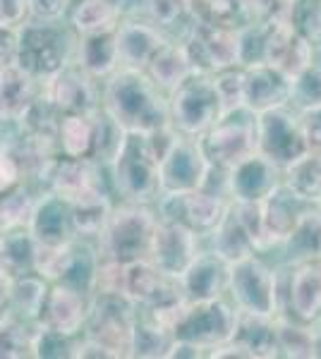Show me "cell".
Here are the masks:
<instances>
[{
  "mask_svg": "<svg viewBox=\"0 0 321 359\" xmlns=\"http://www.w3.org/2000/svg\"><path fill=\"white\" fill-rule=\"evenodd\" d=\"M103 113L122 132H151L168 125V103L144 69L118 67L103 91Z\"/></svg>",
  "mask_w": 321,
  "mask_h": 359,
  "instance_id": "cell-1",
  "label": "cell"
},
{
  "mask_svg": "<svg viewBox=\"0 0 321 359\" xmlns=\"http://www.w3.org/2000/svg\"><path fill=\"white\" fill-rule=\"evenodd\" d=\"M118 192L130 204H151L161 194L159 161L151 154L144 132H122L118 149L110 156Z\"/></svg>",
  "mask_w": 321,
  "mask_h": 359,
  "instance_id": "cell-2",
  "label": "cell"
},
{
  "mask_svg": "<svg viewBox=\"0 0 321 359\" xmlns=\"http://www.w3.org/2000/svg\"><path fill=\"white\" fill-rule=\"evenodd\" d=\"M55 20H27L17 27V65L34 79H46L70 62L67 32L53 25Z\"/></svg>",
  "mask_w": 321,
  "mask_h": 359,
  "instance_id": "cell-3",
  "label": "cell"
},
{
  "mask_svg": "<svg viewBox=\"0 0 321 359\" xmlns=\"http://www.w3.org/2000/svg\"><path fill=\"white\" fill-rule=\"evenodd\" d=\"M156 223H159L156 216L144 204L113 208L106 228L98 237L106 259H115V262L122 264L149 259V247Z\"/></svg>",
  "mask_w": 321,
  "mask_h": 359,
  "instance_id": "cell-4",
  "label": "cell"
},
{
  "mask_svg": "<svg viewBox=\"0 0 321 359\" xmlns=\"http://www.w3.org/2000/svg\"><path fill=\"white\" fill-rule=\"evenodd\" d=\"M218 118H223V111L211 77L195 72L171 91L168 120L180 135H204Z\"/></svg>",
  "mask_w": 321,
  "mask_h": 359,
  "instance_id": "cell-5",
  "label": "cell"
},
{
  "mask_svg": "<svg viewBox=\"0 0 321 359\" xmlns=\"http://www.w3.org/2000/svg\"><path fill=\"white\" fill-rule=\"evenodd\" d=\"M125 294H96L86 311V338L101 343L113 357H132L134 316Z\"/></svg>",
  "mask_w": 321,
  "mask_h": 359,
  "instance_id": "cell-6",
  "label": "cell"
},
{
  "mask_svg": "<svg viewBox=\"0 0 321 359\" xmlns=\"http://www.w3.org/2000/svg\"><path fill=\"white\" fill-rule=\"evenodd\" d=\"M254 137L256 154L268 158L276 168H288L302 154L309 151L300 120L288 111V103L268 108L264 113H256Z\"/></svg>",
  "mask_w": 321,
  "mask_h": 359,
  "instance_id": "cell-7",
  "label": "cell"
},
{
  "mask_svg": "<svg viewBox=\"0 0 321 359\" xmlns=\"http://www.w3.org/2000/svg\"><path fill=\"white\" fill-rule=\"evenodd\" d=\"M235 321L237 311H232L221 297L190 299L183 318L175 326L173 338L197 345L199 350H214L232 338Z\"/></svg>",
  "mask_w": 321,
  "mask_h": 359,
  "instance_id": "cell-8",
  "label": "cell"
},
{
  "mask_svg": "<svg viewBox=\"0 0 321 359\" xmlns=\"http://www.w3.org/2000/svg\"><path fill=\"white\" fill-rule=\"evenodd\" d=\"M228 287L235 297L237 309L244 314L271 316L276 314L278 290L276 276L268 266L256 257H242L228 264Z\"/></svg>",
  "mask_w": 321,
  "mask_h": 359,
  "instance_id": "cell-9",
  "label": "cell"
},
{
  "mask_svg": "<svg viewBox=\"0 0 321 359\" xmlns=\"http://www.w3.org/2000/svg\"><path fill=\"white\" fill-rule=\"evenodd\" d=\"M185 50L197 72H223L240 65V32L235 27L197 20Z\"/></svg>",
  "mask_w": 321,
  "mask_h": 359,
  "instance_id": "cell-10",
  "label": "cell"
},
{
  "mask_svg": "<svg viewBox=\"0 0 321 359\" xmlns=\"http://www.w3.org/2000/svg\"><path fill=\"white\" fill-rule=\"evenodd\" d=\"M199 149L209 165L230 170L247 156L256 151L254 120L235 118V113H228L204 132Z\"/></svg>",
  "mask_w": 321,
  "mask_h": 359,
  "instance_id": "cell-11",
  "label": "cell"
},
{
  "mask_svg": "<svg viewBox=\"0 0 321 359\" xmlns=\"http://www.w3.org/2000/svg\"><path fill=\"white\" fill-rule=\"evenodd\" d=\"M115 123L106 113H65L58 123L55 144L63 156L67 158H96L106 154V137Z\"/></svg>",
  "mask_w": 321,
  "mask_h": 359,
  "instance_id": "cell-12",
  "label": "cell"
},
{
  "mask_svg": "<svg viewBox=\"0 0 321 359\" xmlns=\"http://www.w3.org/2000/svg\"><path fill=\"white\" fill-rule=\"evenodd\" d=\"M199 257L197 249V233L178 221H159L154 228L149 247V262L171 278H183L192 262Z\"/></svg>",
  "mask_w": 321,
  "mask_h": 359,
  "instance_id": "cell-13",
  "label": "cell"
},
{
  "mask_svg": "<svg viewBox=\"0 0 321 359\" xmlns=\"http://www.w3.org/2000/svg\"><path fill=\"white\" fill-rule=\"evenodd\" d=\"M163 211H166V218L188 225L197 235L202 233L211 235L225 218L228 206L223 204V199L218 194L197 187V189H188V192L166 194Z\"/></svg>",
  "mask_w": 321,
  "mask_h": 359,
  "instance_id": "cell-14",
  "label": "cell"
},
{
  "mask_svg": "<svg viewBox=\"0 0 321 359\" xmlns=\"http://www.w3.org/2000/svg\"><path fill=\"white\" fill-rule=\"evenodd\" d=\"M161 194H178L188 189L202 187L209 170V161L204 158L199 142H190L180 135L171 151L161 158Z\"/></svg>",
  "mask_w": 321,
  "mask_h": 359,
  "instance_id": "cell-15",
  "label": "cell"
},
{
  "mask_svg": "<svg viewBox=\"0 0 321 359\" xmlns=\"http://www.w3.org/2000/svg\"><path fill=\"white\" fill-rule=\"evenodd\" d=\"M44 98L53 103L63 115L89 113L98 108L91 77L72 60L44 79Z\"/></svg>",
  "mask_w": 321,
  "mask_h": 359,
  "instance_id": "cell-16",
  "label": "cell"
},
{
  "mask_svg": "<svg viewBox=\"0 0 321 359\" xmlns=\"http://www.w3.org/2000/svg\"><path fill=\"white\" fill-rule=\"evenodd\" d=\"M86 311H89V306H86L77 287L67 285V283H58V285H53L46 292L44 306H41V314L37 321L39 326L48 328V331L72 338V335H77L84 328Z\"/></svg>",
  "mask_w": 321,
  "mask_h": 359,
  "instance_id": "cell-17",
  "label": "cell"
},
{
  "mask_svg": "<svg viewBox=\"0 0 321 359\" xmlns=\"http://www.w3.org/2000/svg\"><path fill=\"white\" fill-rule=\"evenodd\" d=\"M44 180L48 182V192L63 199L65 204L89 196L101 189L98 172L89 158H53Z\"/></svg>",
  "mask_w": 321,
  "mask_h": 359,
  "instance_id": "cell-18",
  "label": "cell"
},
{
  "mask_svg": "<svg viewBox=\"0 0 321 359\" xmlns=\"http://www.w3.org/2000/svg\"><path fill=\"white\" fill-rule=\"evenodd\" d=\"M302 204L305 201L295 196L285 182H278L266 196H261V223H264V233L271 247L288 240V235L293 233L297 221L305 213Z\"/></svg>",
  "mask_w": 321,
  "mask_h": 359,
  "instance_id": "cell-19",
  "label": "cell"
},
{
  "mask_svg": "<svg viewBox=\"0 0 321 359\" xmlns=\"http://www.w3.org/2000/svg\"><path fill=\"white\" fill-rule=\"evenodd\" d=\"M278 184V168L261 154H252L228 170V192L235 201L261 199Z\"/></svg>",
  "mask_w": 321,
  "mask_h": 359,
  "instance_id": "cell-20",
  "label": "cell"
},
{
  "mask_svg": "<svg viewBox=\"0 0 321 359\" xmlns=\"http://www.w3.org/2000/svg\"><path fill=\"white\" fill-rule=\"evenodd\" d=\"M290 98V79L268 65L244 67V106L252 113L285 106Z\"/></svg>",
  "mask_w": 321,
  "mask_h": 359,
  "instance_id": "cell-21",
  "label": "cell"
},
{
  "mask_svg": "<svg viewBox=\"0 0 321 359\" xmlns=\"http://www.w3.org/2000/svg\"><path fill=\"white\" fill-rule=\"evenodd\" d=\"M115 43H118L120 67L144 69L156 50L166 43V39L147 22H120L115 27Z\"/></svg>",
  "mask_w": 321,
  "mask_h": 359,
  "instance_id": "cell-22",
  "label": "cell"
},
{
  "mask_svg": "<svg viewBox=\"0 0 321 359\" xmlns=\"http://www.w3.org/2000/svg\"><path fill=\"white\" fill-rule=\"evenodd\" d=\"M37 98V79L20 65L0 67V123H20Z\"/></svg>",
  "mask_w": 321,
  "mask_h": 359,
  "instance_id": "cell-23",
  "label": "cell"
},
{
  "mask_svg": "<svg viewBox=\"0 0 321 359\" xmlns=\"http://www.w3.org/2000/svg\"><path fill=\"white\" fill-rule=\"evenodd\" d=\"M228 283V264L216 254H199L192 266L180 278V287L190 299H214L221 297Z\"/></svg>",
  "mask_w": 321,
  "mask_h": 359,
  "instance_id": "cell-24",
  "label": "cell"
},
{
  "mask_svg": "<svg viewBox=\"0 0 321 359\" xmlns=\"http://www.w3.org/2000/svg\"><path fill=\"white\" fill-rule=\"evenodd\" d=\"M74 62H77L89 77H110V74L120 67L115 32L79 36L77 48H74Z\"/></svg>",
  "mask_w": 321,
  "mask_h": 359,
  "instance_id": "cell-25",
  "label": "cell"
},
{
  "mask_svg": "<svg viewBox=\"0 0 321 359\" xmlns=\"http://www.w3.org/2000/svg\"><path fill=\"white\" fill-rule=\"evenodd\" d=\"M290 309L302 321H314L321 316V264L302 262L290 278Z\"/></svg>",
  "mask_w": 321,
  "mask_h": 359,
  "instance_id": "cell-26",
  "label": "cell"
},
{
  "mask_svg": "<svg viewBox=\"0 0 321 359\" xmlns=\"http://www.w3.org/2000/svg\"><path fill=\"white\" fill-rule=\"evenodd\" d=\"M232 343L242 347L247 357H276L278 340H276V323L271 316H256L237 311Z\"/></svg>",
  "mask_w": 321,
  "mask_h": 359,
  "instance_id": "cell-27",
  "label": "cell"
},
{
  "mask_svg": "<svg viewBox=\"0 0 321 359\" xmlns=\"http://www.w3.org/2000/svg\"><path fill=\"white\" fill-rule=\"evenodd\" d=\"M27 230L37 242H63L70 237V216L67 204L55 194H44L34 199L32 218Z\"/></svg>",
  "mask_w": 321,
  "mask_h": 359,
  "instance_id": "cell-28",
  "label": "cell"
},
{
  "mask_svg": "<svg viewBox=\"0 0 321 359\" xmlns=\"http://www.w3.org/2000/svg\"><path fill=\"white\" fill-rule=\"evenodd\" d=\"M144 72L149 74V79L159 86L161 91H173L178 84H183L190 74H195L197 69L192 65L185 43H163L154 57L149 60V65L144 67Z\"/></svg>",
  "mask_w": 321,
  "mask_h": 359,
  "instance_id": "cell-29",
  "label": "cell"
},
{
  "mask_svg": "<svg viewBox=\"0 0 321 359\" xmlns=\"http://www.w3.org/2000/svg\"><path fill=\"white\" fill-rule=\"evenodd\" d=\"M110 213H113V206L101 189L89 196H81V199L67 204L70 233L77 237H101Z\"/></svg>",
  "mask_w": 321,
  "mask_h": 359,
  "instance_id": "cell-30",
  "label": "cell"
},
{
  "mask_svg": "<svg viewBox=\"0 0 321 359\" xmlns=\"http://www.w3.org/2000/svg\"><path fill=\"white\" fill-rule=\"evenodd\" d=\"M77 264V252H74L72 242H37L34 245V259L32 271L44 280L65 283L70 273L74 271Z\"/></svg>",
  "mask_w": 321,
  "mask_h": 359,
  "instance_id": "cell-31",
  "label": "cell"
},
{
  "mask_svg": "<svg viewBox=\"0 0 321 359\" xmlns=\"http://www.w3.org/2000/svg\"><path fill=\"white\" fill-rule=\"evenodd\" d=\"M70 22L77 36L115 32L120 25V8L113 0H77L70 13Z\"/></svg>",
  "mask_w": 321,
  "mask_h": 359,
  "instance_id": "cell-32",
  "label": "cell"
},
{
  "mask_svg": "<svg viewBox=\"0 0 321 359\" xmlns=\"http://www.w3.org/2000/svg\"><path fill=\"white\" fill-rule=\"evenodd\" d=\"M288 184L295 196L302 201L321 204V151H307L300 158L293 161L288 168Z\"/></svg>",
  "mask_w": 321,
  "mask_h": 359,
  "instance_id": "cell-33",
  "label": "cell"
},
{
  "mask_svg": "<svg viewBox=\"0 0 321 359\" xmlns=\"http://www.w3.org/2000/svg\"><path fill=\"white\" fill-rule=\"evenodd\" d=\"M290 259L297 264L321 259V211H305L285 240Z\"/></svg>",
  "mask_w": 321,
  "mask_h": 359,
  "instance_id": "cell-34",
  "label": "cell"
},
{
  "mask_svg": "<svg viewBox=\"0 0 321 359\" xmlns=\"http://www.w3.org/2000/svg\"><path fill=\"white\" fill-rule=\"evenodd\" d=\"M211 235H214V254L225 264H232L254 252V245L249 242V237L244 233V228L237 221L235 213H225V218Z\"/></svg>",
  "mask_w": 321,
  "mask_h": 359,
  "instance_id": "cell-35",
  "label": "cell"
},
{
  "mask_svg": "<svg viewBox=\"0 0 321 359\" xmlns=\"http://www.w3.org/2000/svg\"><path fill=\"white\" fill-rule=\"evenodd\" d=\"M34 333L37 331H29L20 314H15L13 309H5L0 314V359L32 357Z\"/></svg>",
  "mask_w": 321,
  "mask_h": 359,
  "instance_id": "cell-36",
  "label": "cell"
},
{
  "mask_svg": "<svg viewBox=\"0 0 321 359\" xmlns=\"http://www.w3.org/2000/svg\"><path fill=\"white\" fill-rule=\"evenodd\" d=\"M46 280L39 276L25 273V276H15L13 283V294H10V306L15 314H20L22 318H34L37 321L41 314V306L46 299Z\"/></svg>",
  "mask_w": 321,
  "mask_h": 359,
  "instance_id": "cell-37",
  "label": "cell"
},
{
  "mask_svg": "<svg viewBox=\"0 0 321 359\" xmlns=\"http://www.w3.org/2000/svg\"><path fill=\"white\" fill-rule=\"evenodd\" d=\"M32 208L34 196L22 187V182L0 192V235L27 228L29 218H32Z\"/></svg>",
  "mask_w": 321,
  "mask_h": 359,
  "instance_id": "cell-38",
  "label": "cell"
},
{
  "mask_svg": "<svg viewBox=\"0 0 321 359\" xmlns=\"http://www.w3.org/2000/svg\"><path fill=\"white\" fill-rule=\"evenodd\" d=\"M173 340V333H168L151 318L147 321L137 318L132 333V357H168Z\"/></svg>",
  "mask_w": 321,
  "mask_h": 359,
  "instance_id": "cell-39",
  "label": "cell"
},
{
  "mask_svg": "<svg viewBox=\"0 0 321 359\" xmlns=\"http://www.w3.org/2000/svg\"><path fill=\"white\" fill-rule=\"evenodd\" d=\"M288 25L309 43H321V0H293Z\"/></svg>",
  "mask_w": 321,
  "mask_h": 359,
  "instance_id": "cell-40",
  "label": "cell"
},
{
  "mask_svg": "<svg viewBox=\"0 0 321 359\" xmlns=\"http://www.w3.org/2000/svg\"><path fill=\"white\" fill-rule=\"evenodd\" d=\"M214 86H216V94H218L223 115L242 111L244 108V72H240V69H235V67L216 72Z\"/></svg>",
  "mask_w": 321,
  "mask_h": 359,
  "instance_id": "cell-41",
  "label": "cell"
},
{
  "mask_svg": "<svg viewBox=\"0 0 321 359\" xmlns=\"http://www.w3.org/2000/svg\"><path fill=\"white\" fill-rule=\"evenodd\" d=\"M288 103H293L300 111L321 103V67L309 65L305 72H300L295 79H290V98Z\"/></svg>",
  "mask_w": 321,
  "mask_h": 359,
  "instance_id": "cell-42",
  "label": "cell"
},
{
  "mask_svg": "<svg viewBox=\"0 0 321 359\" xmlns=\"http://www.w3.org/2000/svg\"><path fill=\"white\" fill-rule=\"evenodd\" d=\"M190 10L197 20L228 27H235V20L242 15L240 0H190Z\"/></svg>",
  "mask_w": 321,
  "mask_h": 359,
  "instance_id": "cell-43",
  "label": "cell"
},
{
  "mask_svg": "<svg viewBox=\"0 0 321 359\" xmlns=\"http://www.w3.org/2000/svg\"><path fill=\"white\" fill-rule=\"evenodd\" d=\"M276 340L278 350L288 357H314V333L307 328L293 326V323L283 321L276 323Z\"/></svg>",
  "mask_w": 321,
  "mask_h": 359,
  "instance_id": "cell-44",
  "label": "cell"
},
{
  "mask_svg": "<svg viewBox=\"0 0 321 359\" xmlns=\"http://www.w3.org/2000/svg\"><path fill=\"white\" fill-rule=\"evenodd\" d=\"M293 0H240L242 15L252 25L256 22H288Z\"/></svg>",
  "mask_w": 321,
  "mask_h": 359,
  "instance_id": "cell-45",
  "label": "cell"
},
{
  "mask_svg": "<svg viewBox=\"0 0 321 359\" xmlns=\"http://www.w3.org/2000/svg\"><path fill=\"white\" fill-rule=\"evenodd\" d=\"M297 120H300L302 135H305L309 151H321V103L319 106L305 108Z\"/></svg>",
  "mask_w": 321,
  "mask_h": 359,
  "instance_id": "cell-46",
  "label": "cell"
},
{
  "mask_svg": "<svg viewBox=\"0 0 321 359\" xmlns=\"http://www.w3.org/2000/svg\"><path fill=\"white\" fill-rule=\"evenodd\" d=\"M149 10L154 22L159 25H173L183 17L185 10H190V0H149Z\"/></svg>",
  "mask_w": 321,
  "mask_h": 359,
  "instance_id": "cell-47",
  "label": "cell"
},
{
  "mask_svg": "<svg viewBox=\"0 0 321 359\" xmlns=\"http://www.w3.org/2000/svg\"><path fill=\"white\" fill-rule=\"evenodd\" d=\"M29 20L27 0H0V29L22 27Z\"/></svg>",
  "mask_w": 321,
  "mask_h": 359,
  "instance_id": "cell-48",
  "label": "cell"
},
{
  "mask_svg": "<svg viewBox=\"0 0 321 359\" xmlns=\"http://www.w3.org/2000/svg\"><path fill=\"white\" fill-rule=\"evenodd\" d=\"M72 0H27L29 17L34 20H58L63 13H67Z\"/></svg>",
  "mask_w": 321,
  "mask_h": 359,
  "instance_id": "cell-49",
  "label": "cell"
},
{
  "mask_svg": "<svg viewBox=\"0 0 321 359\" xmlns=\"http://www.w3.org/2000/svg\"><path fill=\"white\" fill-rule=\"evenodd\" d=\"M17 182H22L20 177V170H17L13 156L8 154V149L0 144V192H5V189L15 187Z\"/></svg>",
  "mask_w": 321,
  "mask_h": 359,
  "instance_id": "cell-50",
  "label": "cell"
},
{
  "mask_svg": "<svg viewBox=\"0 0 321 359\" xmlns=\"http://www.w3.org/2000/svg\"><path fill=\"white\" fill-rule=\"evenodd\" d=\"M17 62V29H0V67H8Z\"/></svg>",
  "mask_w": 321,
  "mask_h": 359,
  "instance_id": "cell-51",
  "label": "cell"
},
{
  "mask_svg": "<svg viewBox=\"0 0 321 359\" xmlns=\"http://www.w3.org/2000/svg\"><path fill=\"white\" fill-rule=\"evenodd\" d=\"M15 276H10L5 269H0V314L10 306V294H13Z\"/></svg>",
  "mask_w": 321,
  "mask_h": 359,
  "instance_id": "cell-52",
  "label": "cell"
},
{
  "mask_svg": "<svg viewBox=\"0 0 321 359\" xmlns=\"http://www.w3.org/2000/svg\"><path fill=\"white\" fill-rule=\"evenodd\" d=\"M314 357H321V333H314Z\"/></svg>",
  "mask_w": 321,
  "mask_h": 359,
  "instance_id": "cell-53",
  "label": "cell"
},
{
  "mask_svg": "<svg viewBox=\"0 0 321 359\" xmlns=\"http://www.w3.org/2000/svg\"><path fill=\"white\" fill-rule=\"evenodd\" d=\"M319 264H321V259H319Z\"/></svg>",
  "mask_w": 321,
  "mask_h": 359,
  "instance_id": "cell-54",
  "label": "cell"
}]
</instances>
